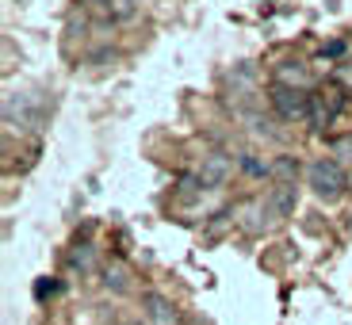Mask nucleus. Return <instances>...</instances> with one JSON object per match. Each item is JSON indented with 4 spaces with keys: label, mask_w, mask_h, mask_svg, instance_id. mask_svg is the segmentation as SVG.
<instances>
[{
    "label": "nucleus",
    "mask_w": 352,
    "mask_h": 325,
    "mask_svg": "<svg viewBox=\"0 0 352 325\" xmlns=\"http://www.w3.org/2000/svg\"><path fill=\"white\" fill-rule=\"evenodd\" d=\"M295 203H299V195H295V184H276L272 195H268V203H264V211L272 214V222H283L291 211H295Z\"/></svg>",
    "instance_id": "4"
},
{
    "label": "nucleus",
    "mask_w": 352,
    "mask_h": 325,
    "mask_svg": "<svg viewBox=\"0 0 352 325\" xmlns=\"http://www.w3.org/2000/svg\"><path fill=\"white\" fill-rule=\"evenodd\" d=\"M241 168H245L249 176H256V180H261V176H272V165H268V161H261L256 153H245V157H241Z\"/></svg>",
    "instance_id": "9"
},
{
    "label": "nucleus",
    "mask_w": 352,
    "mask_h": 325,
    "mask_svg": "<svg viewBox=\"0 0 352 325\" xmlns=\"http://www.w3.org/2000/svg\"><path fill=\"white\" fill-rule=\"evenodd\" d=\"M341 107H344V92H337V88H318V92H310V123H314V131H326L337 115H341Z\"/></svg>",
    "instance_id": "3"
},
{
    "label": "nucleus",
    "mask_w": 352,
    "mask_h": 325,
    "mask_svg": "<svg viewBox=\"0 0 352 325\" xmlns=\"http://www.w3.org/2000/svg\"><path fill=\"white\" fill-rule=\"evenodd\" d=\"M272 107H276V115L280 119H287V123H295V119H307L310 115V96L302 92V88H295V85H283V80H276L272 85Z\"/></svg>",
    "instance_id": "2"
},
{
    "label": "nucleus",
    "mask_w": 352,
    "mask_h": 325,
    "mask_svg": "<svg viewBox=\"0 0 352 325\" xmlns=\"http://www.w3.org/2000/svg\"><path fill=\"white\" fill-rule=\"evenodd\" d=\"M272 176L280 184H295V176H299V161L295 157H276L272 161Z\"/></svg>",
    "instance_id": "7"
},
{
    "label": "nucleus",
    "mask_w": 352,
    "mask_h": 325,
    "mask_svg": "<svg viewBox=\"0 0 352 325\" xmlns=\"http://www.w3.org/2000/svg\"><path fill=\"white\" fill-rule=\"evenodd\" d=\"M146 310H150V322H153V325H173V322H176L173 306H168L161 295H146Z\"/></svg>",
    "instance_id": "6"
},
{
    "label": "nucleus",
    "mask_w": 352,
    "mask_h": 325,
    "mask_svg": "<svg viewBox=\"0 0 352 325\" xmlns=\"http://www.w3.org/2000/svg\"><path fill=\"white\" fill-rule=\"evenodd\" d=\"M69 260H73V268L88 272V268H92V260H96V253H92V245L85 241V245H77V249H73V256H69Z\"/></svg>",
    "instance_id": "10"
},
{
    "label": "nucleus",
    "mask_w": 352,
    "mask_h": 325,
    "mask_svg": "<svg viewBox=\"0 0 352 325\" xmlns=\"http://www.w3.org/2000/svg\"><path fill=\"white\" fill-rule=\"evenodd\" d=\"M126 280H131V272H126L123 264H107L104 268V287L107 291H126Z\"/></svg>",
    "instance_id": "8"
},
{
    "label": "nucleus",
    "mask_w": 352,
    "mask_h": 325,
    "mask_svg": "<svg viewBox=\"0 0 352 325\" xmlns=\"http://www.w3.org/2000/svg\"><path fill=\"white\" fill-rule=\"evenodd\" d=\"M310 188H314L318 199H337L344 192V168L333 157H318L310 165Z\"/></svg>",
    "instance_id": "1"
},
{
    "label": "nucleus",
    "mask_w": 352,
    "mask_h": 325,
    "mask_svg": "<svg viewBox=\"0 0 352 325\" xmlns=\"http://www.w3.org/2000/svg\"><path fill=\"white\" fill-rule=\"evenodd\" d=\"M226 176H230V157H226V153H207V157H203V165H199L203 188L226 184Z\"/></svg>",
    "instance_id": "5"
},
{
    "label": "nucleus",
    "mask_w": 352,
    "mask_h": 325,
    "mask_svg": "<svg viewBox=\"0 0 352 325\" xmlns=\"http://www.w3.org/2000/svg\"><path fill=\"white\" fill-rule=\"evenodd\" d=\"M46 295H54V280H50V283L43 280V283L35 287V299H46Z\"/></svg>",
    "instance_id": "11"
}]
</instances>
